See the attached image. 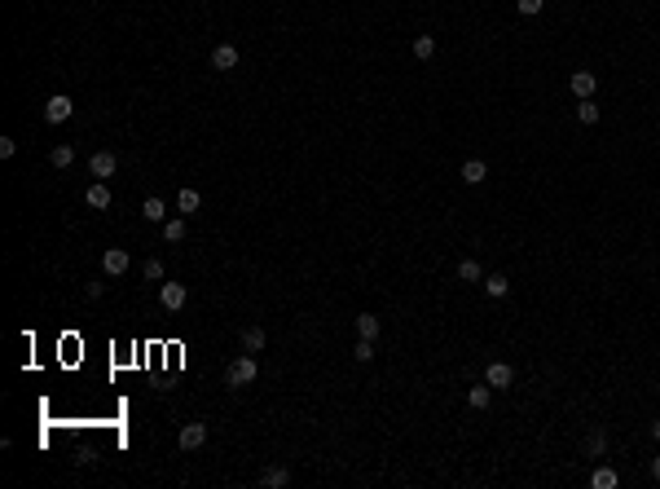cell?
Returning <instances> with one entry per match:
<instances>
[{
	"instance_id": "9a60e30c",
	"label": "cell",
	"mask_w": 660,
	"mask_h": 489,
	"mask_svg": "<svg viewBox=\"0 0 660 489\" xmlns=\"http://www.w3.org/2000/svg\"><path fill=\"white\" fill-rule=\"evenodd\" d=\"M484 291H489L493 300H502L506 291H510V278H506V273H489V278H484Z\"/></svg>"
},
{
	"instance_id": "5b68a950",
	"label": "cell",
	"mask_w": 660,
	"mask_h": 489,
	"mask_svg": "<svg viewBox=\"0 0 660 489\" xmlns=\"http://www.w3.org/2000/svg\"><path fill=\"white\" fill-rule=\"evenodd\" d=\"M211 67L216 71H234L238 67V44H216L211 48Z\"/></svg>"
},
{
	"instance_id": "83f0119b",
	"label": "cell",
	"mask_w": 660,
	"mask_h": 489,
	"mask_svg": "<svg viewBox=\"0 0 660 489\" xmlns=\"http://www.w3.org/2000/svg\"><path fill=\"white\" fill-rule=\"evenodd\" d=\"M541 5H546V0H520V13H524V18H533V13H541Z\"/></svg>"
},
{
	"instance_id": "277c9868",
	"label": "cell",
	"mask_w": 660,
	"mask_h": 489,
	"mask_svg": "<svg viewBox=\"0 0 660 489\" xmlns=\"http://www.w3.org/2000/svg\"><path fill=\"white\" fill-rule=\"evenodd\" d=\"M114 168H119V159H114L110 150H97V155L88 159V172L97 176V181H106V176H114Z\"/></svg>"
},
{
	"instance_id": "52a82bcc",
	"label": "cell",
	"mask_w": 660,
	"mask_h": 489,
	"mask_svg": "<svg viewBox=\"0 0 660 489\" xmlns=\"http://www.w3.org/2000/svg\"><path fill=\"white\" fill-rule=\"evenodd\" d=\"M207 441V423H185L180 428V450H198Z\"/></svg>"
},
{
	"instance_id": "cb8c5ba5",
	"label": "cell",
	"mask_w": 660,
	"mask_h": 489,
	"mask_svg": "<svg viewBox=\"0 0 660 489\" xmlns=\"http://www.w3.org/2000/svg\"><path fill=\"white\" fill-rule=\"evenodd\" d=\"M576 119H581V124H599V106H594V97H581V106H576Z\"/></svg>"
},
{
	"instance_id": "ac0fdd59",
	"label": "cell",
	"mask_w": 660,
	"mask_h": 489,
	"mask_svg": "<svg viewBox=\"0 0 660 489\" xmlns=\"http://www.w3.org/2000/svg\"><path fill=\"white\" fill-rule=\"evenodd\" d=\"M590 485H594V489H616V471H612V467H594V471H590Z\"/></svg>"
},
{
	"instance_id": "7402d4cb",
	"label": "cell",
	"mask_w": 660,
	"mask_h": 489,
	"mask_svg": "<svg viewBox=\"0 0 660 489\" xmlns=\"http://www.w3.org/2000/svg\"><path fill=\"white\" fill-rule=\"evenodd\" d=\"M458 282H484V269L475 265V260H462L458 265Z\"/></svg>"
},
{
	"instance_id": "6da1fadb",
	"label": "cell",
	"mask_w": 660,
	"mask_h": 489,
	"mask_svg": "<svg viewBox=\"0 0 660 489\" xmlns=\"http://www.w3.org/2000/svg\"><path fill=\"white\" fill-rule=\"evenodd\" d=\"M256 374H260V366H256V357L251 353H242V357H234V362L225 366V388H246V384H256Z\"/></svg>"
},
{
	"instance_id": "8fae6325",
	"label": "cell",
	"mask_w": 660,
	"mask_h": 489,
	"mask_svg": "<svg viewBox=\"0 0 660 489\" xmlns=\"http://www.w3.org/2000/svg\"><path fill=\"white\" fill-rule=\"evenodd\" d=\"M84 203H88L93 211H106V207H110V190H106L102 181H93V185L84 190Z\"/></svg>"
},
{
	"instance_id": "7c38bea8",
	"label": "cell",
	"mask_w": 660,
	"mask_h": 489,
	"mask_svg": "<svg viewBox=\"0 0 660 489\" xmlns=\"http://www.w3.org/2000/svg\"><path fill=\"white\" fill-rule=\"evenodd\" d=\"M260 485L264 489H286L291 485V471L286 467H269V471H260Z\"/></svg>"
},
{
	"instance_id": "4dcf8cb0",
	"label": "cell",
	"mask_w": 660,
	"mask_h": 489,
	"mask_svg": "<svg viewBox=\"0 0 660 489\" xmlns=\"http://www.w3.org/2000/svg\"><path fill=\"white\" fill-rule=\"evenodd\" d=\"M652 476L660 481V454H656V459H652Z\"/></svg>"
},
{
	"instance_id": "5bb4252c",
	"label": "cell",
	"mask_w": 660,
	"mask_h": 489,
	"mask_svg": "<svg viewBox=\"0 0 660 489\" xmlns=\"http://www.w3.org/2000/svg\"><path fill=\"white\" fill-rule=\"evenodd\" d=\"M141 216L154 221V225H163V221H168V203H163V199H145V203H141Z\"/></svg>"
},
{
	"instance_id": "d6986e66",
	"label": "cell",
	"mask_w": 660,
	"mask_h": 489,
	"mask_svg": "<svg viewBox=\"0 0 660 489\" xmlns=\"http://www.w3.org/2000/svg\"><path fill=\"white\" fill-rule=\"evenodd\" d=\"M603 450H607V436H603V428H594L586 436V454H590V459H603Z\"/></svg>"
},
{
	"instance_id": "ba28073f",
	"label": "cell",
	"mask_w": 660,
	"mask_h": 489,
	"mask_svg": "<svg viewBox=\"0 0 660 489\" xmlns=\"http://www.w3.org/2000/svg\"><path fill=\"white\" fill-rule=\"evenodd\" d=\"M102 269L110 273V278H119V273H128V252H124V247H110V252L102 256Z\"/></svg>"
},
{
	"instance_id": "603a6c76",
	"label": "cell",
	"mask_w": 660,
	"mask_h": 489,
	"mask_svg": "<svg viewBox=\"0 0 660 489\" xmlns=\"http://www.w3.org/2000/svg\"><path fill=\"white\" fill-rule=\"evenodd\" d=\"M242 348L246 353H260L264 348V331H260V326H246V331H242Z\"/></svg>"
},
{
	"instance_id": "d4e9b609",
	"label": "cell",
	"mask_w": 660,
	"mask_h": 489,
	"mask_svg": "<svg viewBox=\"0 0 660 489\" xmlns=\"http://www.w3.org/2000/svg\"><path fill=\"white\" fill-rule=\"evenodd\" d=\"M48 159H53V168H62V172H66V168L75 163V150H71V145H53V155H48Z\"/></svg>"
},
{
	"instance_id": "4fadbf2b",
	"label": "cell",
	"mask_w": 660,
	"mask_h": 489,
	"mask_svg": "<svg viewBox=\"0 0 660 489\" xmlns=\"http://www.w3.org/2000/svg\"><path fill=\"white\" fill-rule=\"evenodd\" d=\"M185 234H190V225L180 221V216H172V221H163V242H185Z\"/></svg>"
},
{
	"instance_id": "8992f818",
	"label": "cell",
	"mask_w": 660,
	"mask_h": 489,
	"mask_svg": "<svg viewBox=\"0 0 660 489\" xmlns=\"http://www.w3.org/2000/svg\"><path fill=\"white\" fill-rule=\"evenodd\" d=\"M484 384H489V388H510V384H515V370H510L506 362H493V366L484 370Z\"/></svg>"
},
{
	"instance_id": "484cf974",
	"label": "cell",
	"mask_w": 660,
	"mask_h": 489,
	"mask_svg": "<svg viewBox=\"0 0 660 489\" xmlns=\"http://www.w3.org/2000/svg\"><path fill=\"white\" fill-rule=\"evenodd\" d=\"M352 357H357V362H370V357H374V339H357Z\"/></svg>"
},
{
	"instance_id": "e0dca14e",
	"label": "cell",
	"mask_w": 660,
	"mask_h": 489,
	"mask_svg": "<svg viewBox=\"0 0 660 489\" xmlns=\"http://www.w3.org/2000/svg\"><path fill=\"white\" fill-rule=\"evenodd\" d=\"M357 335L361 339H378V318L374 313H357Z\"/></svg>"
},
{
	"instance_id": "1f68e13d",
	"label": "cell",
	"mask_w": 660,
	"mask_h": 489,
	"mask_svg": "<svg viewBox=\"0 0 660 489\" xmlns=\"http://www.w3.org/2000/svg\"><path fill=\"white\" fill-rule=\"evenodd\" d=\"M652 436H656V441H660V419H656V423H652Z\"/></svg>"
},
{
	"instance_id": "7a4b0ae2",
	"label": "cell",
	"mask_w": 660,
	"mask_h": 489,
	"mask_svg": "<svg viewBox=\"0 0 660 489\" xmlns=\"http://www.w3.org/2000/svg\"><path fill=\"white\" fill-rule=\"evenodd\" d=\"M71 115H75V102H71L66 93H53V97L44 102V119H48V124H66Z\"/></svg>"
},
{
	"instance_id": "9c48e42d",
	"label": "cell",
	"mask_w": 660,
	"mask_h": 489,
	"mask_svg": "<svg viewBox=\"0 0 660 489\" xmlns=\"http://www.w3.org/2000/svg\"><path fill=\"white\" fill-rule=\"evenodd\" d=\"M484 176H489V163L484 159H467V163H462V181H467V185H484Z\"/></svg>"
},
{
	"instance_id": "f1b7e54d",
	"label": "cell",
	"mask_w": 660,
	"mask_h": 489,
	"mask_svg": "<svg viewBox=\"0 0 660 489\" xmlns=\"http://www.w3.org/2000/svg\"><path fill=\"white\" fill-rule=\"evenodd\" d=\"M13 150H18V141H13V137H0V159H13Z\"/></svg>"
},
{
	"instance_id": "4316f807",
	"label": "cell",
	"mask_w": 660,
	"mask_h": 489,
	"mask_svg": "<svg viewBox=\"0 0 660 489\" xmlns=\"http://www.w3.org/2000/svg\"><path fill=\"white\" fill-rule=\"evenodd\" d=\"M141 273H145L150 282H163V265H159V260H145V269H141Z\"/></svg>"
},
{
	"instance_id": "44dd1931",
	"label": "cell",
	"mask_w": 660,
	"mask_h": 489,
	"mask_svg": "<svg viewBox=\"0 0 660 489\" xmlns=\"http://www.w3.org/2000/svg\"><path fill=\"white\" fill-rule=\"evenodd\" d=\"M198 207H203L198 190H180V194H176V211H185V216H190V211H198Z\"/></svg>"
},
{
	"instance_id": "3957f363",
	"label": "cell",
	"mask_w": 660,
	"mask_h": 489,
	"mask_svg": "<svg viewBox=\"0 0 660 489\" xmlns=\"http://www.w3.org/2000/svg\"><path fill=\"white\" fill-rule=\"evenodd\" d=\"M185 300H190L185 282H163V287H159V304L168 308V313H176V308H185Z\"/></svg>"
},
{
	"instance_id": "2e32d148",
	"label": "cell",
	"mask_w": 660,
	"mask_h": 489,
	"mask_svg": "<svg viewBox=\"0 0 660 489\" xmlns=\"http://www.w3.org/2000/svg\"><path fill=\"white\" fill-rule=\"evenodd\" d=\"M414 58L418 62H432L436 58V36H414Z\"/></svg>"
},
{
	"instance_id": "f546056e",
	"label": "cell",
	"mask_w": 660,
	"mask_h": 489,
	"mask_svg": "<svg viewBox=\"0 0 660 489\" xmlns=\"http://www.w3.org/2000/svg\"><path fill=\"white\" fill-rule=\"evenodd\" d=\"M102 291H106V282H88L84 296H88V300H102Z\"/></svg>"
},
{
	"instance_id": "ffe728a7",
	"label": "cell",
	"mask_w": 660,
	"mask_h": 489,
	"mask_svg": "<svg viewBox=\"0 0 660 489\" xmlns=\"http://www.w3.org/2000/svg\"><path fill=\"white\" fill-rule=\"evenodd\" d=\"M467 401L475 405V410H489V401H493V388H489V384H475L471 393H467Z\"/></svg>"
},
{
	"instance_id": "30bf717a",
	"label": "cell",
	"mask_w": 660,
	"mask_h": 489,
	"mask_svg": "<svg viewBox=\"0 0 660 489\" xmlns=\"http://www.w3.org/2000/svg\"><path fill=\"white\" fill-rule=\"evenodd\" d=\"M572 93L576 97H594V89H599V79H594V71H572Z\"/></svg>"
}]
</instances>
